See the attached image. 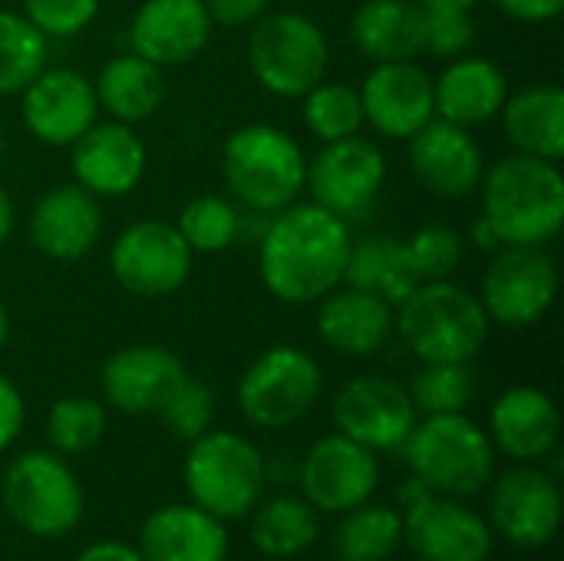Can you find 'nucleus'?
I'll return each mask as SVG.
<instances>
[{
    "mask_svg": "<svg viewBox=\"0 0 564 561\" xmlns=\"http://www.w3.org/2000/svg\"><path fill=\"white\" fill-rule=\"evenodd\" d=\"M492 3L519 23H549L564 10V0H492Z\"/></svg>",
    "mask_w": 564,
    "mask_h": 561,
    "instance_id": "45",
    "label": "nucleus"
},
{
    "mask_svg": "<svg viewBox=\"0 0 564 561\" xmlns=\"http://www.w3.org/2000/svg\"><path fill=\"white\" fill-rule=\"evenodd\" d=\"M403 542L416 561H489L496 536L466 499L430 496L403 513Z\"/></svg>",
    "mask_w": 564,
    "mask_h": 561,
    "instance_id": "21",
    "label": "nucleus"
},
{
    "mask_svg": "<svg viewBox=\"0 0 564 561\" xmlns=\"http://www.w3.org/2000/svg\"><path fill=\"white\" fill-rule=\"evenodd\" d=\"M30 245L50 261L86 258L102 235V205L76 182L53 185L36 198L26 218Z\"/></svg>",
    "mask_w": 564,
    "mask_h": 561,
    "instance_id": "22",
    "label": "nucleus"
},
{
    "mask_svg": "<svg viewBox=\"0 0 564 561\" xmlns=\"http://www.w3.org/2000/svg\"><path fill=\"white\" fill-rule=\"evenodd\" d=\"M23 423H26L23 393L7 374H0V453H7L17 443V436L23 433Z\"/></svg>",
    "mask_w": 564,
    "mask_h": 561,
    "instance_id": "43",
    "label": "nucleus"
},
{
    "mask_svg": "<svg viewBox=\"0 0 564 561\" xmlns=\"http://www.w3.org/2000/svg\"><path fill=\"white\" fill-rule=\"evenodd\" d=\"M482 218L502 245L545 248L564 225V175L558 162L535 155H502L479 182Z\"/></svg>",
    "mask_w": 564,
    "mask_h": 561,
    "instance_id": "2",
    "label": "nucleus"
},
{
    "mask_svg": "<svg viewBox=\"0 0 564 561\" xmlns=\"http://www.w3.org/2000/svg\"><path fill=\"white\" fill-rule=\"evenodd\" d=\"M430 496H436L423 479H416L413 473H410V479H403L400 483V489H397V506H400V513H410V509H416L420 503H426Z\"/></svg>",
    "mask_w": 564,
    "mask_h": 561,
    "instance_id": "47",
    "label": "nucleus"
},
{
    "mask_svg": "<svg viewBox=\"0 0 564 561\" xmlns=\"http://www.w3.org/2000/svg\"><path fill=\"white\" fill-rule=\"evenodd\" d=\"M509 93L512 89L502 66L492 63L489 56H473V53L446 60L443 73L433 79L436 116L466 129L499 119Z\"/></svg>",
    "mask_w": 564,
    "mask_h": 561,
    "instance_id": "27",
    "label": "nucleus"
},
{
    "mask_svg": "<svg viewBox=\"0 0 564 561\" xmlns=\"http://www.w3.org/2000/svg\"><path fill=\"white\" fill-rule=\"evenodd\" d=\"M307 152L271 122H248L221 145V179L228 192L258 215H274L301 198Z\"/></svg>",
    "mask_w": 564,
    "mask_h": 561,
    "instance_id": "4",
    "label": "nucleus"
},
{
    "mask_svg": "<svg viewBox=\"0 0 564 561\" xmlns=\"http://www.w3.org/2000/svg\"><path fill=\"white\" fill-rule=\"evenodd\" d=\"M413 179L443 202H459L479 192L486 159L473 129L433 116L406 139Z\"/></svg>",
    "mask_w": 564,
    "mask_h": 561,
    "instance_id": "17",
    "label": "nucleus"
},
{
    "mask_svg": "<svg viewBox=\"0 0 564 561\" xmlns=\"http://www.w3.org/2000/svg\"><path fill=\"white\" fill-rule=\"evenodd\" d=\"M178 235L192 248V255H218L228 251L241 235V212L235 202L221 195H198L192 198L175 222Z\"/></svg>",
    "mask_w": 564,
    "mask_h": 561,
    "instance_id": "37",
    "label": "nucleus"
},
{
    "mask_svg": "<svg viewBox=\"0 0 564 561\" xmlns=\"http://www.w3.org/2000/svg\"><path fill=\"white\" fill-rule=\"evenodd\" d=\"M406 466L436 496L476 499L496 479V446L466 413H436L416 420L400 446Z\"/></svg>",
    "mask_w": 564,
    "mask_h": 561,
    "instance_id": "5",
    "label": "nucleus"
},
{
    "mask_svg": "<svg viewBox=\"0 0 564 561\" xmlns=\"http://www.w3.org/2000/svg\"><path fill=\"white\" fill-rule=\"evenodd\" d=\"M360 106L364 126L383 139L406 142L436 116L433 76L416 60L373 63L360 83Z\"/></svg>",
    "mask_w": 564,
    "mask_h": 561,
    "instance_id": "18",
    "label": "nucleus"
},
{
    "mask_svg": "<svg viewBox=\"0 0 564 561\" xmlns=\"http://www.w3.org/2000/svg\"><path fill=\"white\" fill-rule=\"evenodd\" d=\"M489 440L496 453L516 463H542L555 453L562 436L558 403L539 387H509L489 410Z\"/></svg>",
    "mask_w": 564,
    "mask_h": 561,
    "instance_id": "24",
    "label": "nucleus"
},
{
    "mask_svg": "<svg viewBox=\"0 0 564 561\" xmlns=\"http://www.w3.org/2000/svg\"><path fill=\"white\" fill-rule=\"evenodd\" d=\"M420 7L433 10V7H449V10H473L479 0H416Z\"/></svg>",
    "mask_w": 564,
    "mask_h": 561,
    "instance_id": "50",
    "label": "nucleus"
},
{
    "mask_svg": "<svg viewBox=\"0 0 564 561\" xmlns=\"http://www.w3.org/2000/svg\"><path fill=\"white\" fill-rule=\"evenodd\" d=\"M330 417L337 433L350 436L354 443L373 453L400 450L420 420L410 390L383 374H360L347 380L334 393Z\"/></svg>",
    "mask_w": 564,
    "mask_h": 561,
    "instance_id": "14",
    "label": "nucleus"
},
{
    "mask_svg": "<svg viewBox=\"0 0 564 561\" xmlns=\"http://www.w3.org/2000/svg\"><path fill=\"white\" fill-rule=\"evenodd\" d=\"M558 298V268L545 248L535 245H502L492 251L479 301L492 324L499 327H532L539 324Z\"/></svg>",
    "mask_w": 564,
    "mask_h": 561,
    "instance_id": "10",
    "label": "nucleus"
},
{
    "mask_svg": "<svg viewBox=\"0 0 564 561\" xmlns=\"http://www.w3.org/2000/svg\"><path fill=\"white\" fill-rule=\"evenodd\" d=\"M215 26H251L271 7V0H202Z\"/></svg>",
    "mask_w": 564,
    "mask_h": 561,
    "instance_id": "44",
    "label": "nucleus"
},
{
    "mask_svg": "<svg viewBox=\"0 0 564 561\" xmlns=\"http://www.w3.org/2000/svg\"><path fill=\"white\" fill-rule=\"evenodd\" d=\"M159 417L169 427V433H175L178 440L192 443V440H198L202 433L212 430V420H215V393H212L208 384L188 377L172 393V400L159 410Z\"/></svg>",
    "mask_w": 564,
    "mask_h": 561,
    "instance_id": "40",
    "label": "nucleus"
},
{
    "mask_svg": "<svg viewBox=\"0 0 564 561\" xmlns=\"http://www.w3.org/2000/svg\"><path fill=\"white\" fill-rule=\"evenodd\" d=\"M185 380L188 370L182 357L162 344H129L109 354L99 374L106 407L126 417L159 413Z\"/></svg>",
    "mask_w": 564,
    "mask_h": 561,
    "instance_id": "19",
    "label": "nucleus"
},
{
    "mask_svg": "<svg viewBox=\"0 0 564 561\" xmlns=\"http://www.w3.org/2000/svg\"><path fill=\"white\" fill-rule=\"evenodd\" d=\"M301 116L304 126L314 139L334 142L357 136L364 129V106H360V89L350 83L337 79H321L314 89L301 96Z\"/></svg>",
    "mask_w": 564,
    "mask_h": 561,
    "instance_id": "35",
    "label": "nucleus"
},
{
    "mask_svg": "<svg viewBox=\"0 0 564 561\" xmlns=\"http://www.w3.org/2000/svg\"><path fill=\"white\" fill-rule=\"evenodd\" d=\"M393 334L420 364H473L489 344L492 321L466 284L420 281L393 308Z\"/></svg>",
    "mask_w": 564,
    "mask_h": 561,
    "instance_id": "3",
    "label": "nucleus"
},
{
    "mask_svg": "<svg viewBox=\"0 0 564 561\" xmlns=\"http://www.w3.org/2000/svg\"><path fill=\"white\" fill-rule=\"evenodd\" d=\"M473 245H476L479 251H489V255L502 248V241H499V235L492 231V225H489V222H486L482 215H479V222L473 225Z\"/></svg>",
    "mask_w": 564,
    "mask_h": 561,
    "instance_id": "48",
    "label": "nucleus"
},
{
    "mask_svg": "<svg viewBox=\"0 0 564 561\" xmlns=\"http://www.w3.org/2000/svg\"><path fill=\"white\" fill-rule=\"evenodd\" d=\"M3 149H7V142H3V129H0V159H3Z\"/></svg>",
    "mask_w": 564,
    "mask_h": 561,
    "instance_id": "52",
    "label": "nucleus"
},
{
    "mask_svg": "<svg viewBox=\"0 0 564 561\" xmlns=\"http://www.w3.org/2000/svg\"><path fill=\"white\" fill-rule=\"evenodd\" d=\"M344 284L370 291L393 308L416 288V278L410 274L403 238L393 235H364L350 241L347 268H344Z\"/></svg>",
    "mask_w": 564,
    "mask_h": 561,
    "instance_id": "32",
    "label": "nucleus"
},
{
    "mask_svg": "<svg viewBox=\"0 0 564 561\" xmlns=\"http://www.w3.org/2000/svg\"><path fill=\"white\" fill-rule=\"evenodd\" d=\"M145 142L129 122H93L73 145H69V169L73 182L93 192L96 198H122L139 188L145 175Z\"/></svg>",
    "mask_w": 564,
    "mask_h": 561,
    "instance_id": "20",
    "label": "nucleus"
},
{
    "mask_svg": "<svg viewBox=\"0 0 564 561\" xmlns=\"http://www.w3.org/2000/svg\"><path fill=\"white\" fill-rule=\"evenodd\" d=\"M327 66L330 46L311 17L297 10H274L251 23L248 69L264 93L278 99H301L327 79Z\"/></svg>",
    "mask_w": 564,
    "mask_h": 561,
    "instance_id": "8",
    "label": "nucleus"
},
{
    "mask_svg": "<svg viewBox=\"0 0 564 561\" xmlns=\"http://www.w3.org/2000/svg\"><path fill=\"white\" fill-rule=\"evenodd\" d=\"M350 40L370 63L423 53V7L416 0H364L350 17Z\"/></svg>",
    "mask_w": 564,
    "mask_h": 561,
    "instance_id": "29",
    "label": "nucleus"
},
{
    "mask_svg": "<svg viewBox=\"0 0 564 561\" xmlns=\"http://www.w3.org/2000/svg\"><path fill=\"white\" fill-rule=\"evenodd\" d=\"M102 0H23V17L46 36V40H66L83 33Z\"/></svg>",
    "mask_w": 564,
    "mask_h": 561,
    "instance_id": "42",
    "label": "nucleus"
},
{
    "mask_svg": "<svg viewBox=\"0 0 564 561\" xmlns=\"http://www.w3.org/2000/svg\"><path fill=\"white\" fill-rule=\"evenodd\" d=\"M20 119L36 142L69 149L99 119L93 79L69 66H43L20 93Z\"/></svg>",
    "mask_w": 564,
    "mask_h": 561,
    "instance_id": "16",
    "label": "nucleus"
},
{
    "mask_svg": "<svg viewBox=\"0 0 564 561\" xmlns=\"http://www.w3.org/2000/svg\"><path fill=\"white\" fill-rule=\"evenodd\" d=\"M502 129L512 152L562 162L564 159V93L555 83H532L502 103Z\"/></svg>",
    "mask_w": 564,
    "mask_h": 561,
    "instance_id": "28",
    "label": "nucleus"
},
{
    "mask_svg": "<svg viewBox=\"0 0 564 561\" xmlns=\"http://www.w3.org/2000/svg\"><path fill=\"white\" fill-rule=\"evenodd\" d=\"M403 546V513L364 503L340 516L334 529V555L340 561H387Z\"/></svg>",
    "mask_w": 564,
    "mask_h": 561,
    "instance_id": "33",
    "label": "nucleus"
},
{
    "mask_svg": "<svg viewBox=\"0 0 564 561\" xmlns=\"http://www.w3.org/2000/svg\"><path fill=\"white\" fill-rule=\"evenodd\" d=\"M406 390L420 417L466 413L476 397V377L469 364H423Z\"/></svg>",
    "mask_w": 564,
    "mask_h": 561,
    "instance_id": "38",
    "label": "nucleus"
},
{
    "mask_svg": "<svg viewBox=\"0 0 564 561\" xmlns=\"http://www.w3.org/2000/svg\"><path fill=\"white\" fill-rule=\"evenodd\" d=\"M50 40L13 10H0V99L20 96L46 66Z\"/></svg>",
    "mask_w": 564,
    "mask_h": 561,
    "instance_id": "34",
    "label": "nucleus"
},
{
    "mask_svg": "<svg viewBox=\"0 0 564 561\" xmlns=\"http://www.w3.org/2000/svg\"><path fill=\"white\" fill-rule=\"evenodd\" d=\"M476 40L473 10H449V7H423V53L436 60H456L469 53Z\"/></svg>",
    "mask_w": 564,
    "mask_h": 561,
    "instance_id": "41",
    "label": "nucleus"
},
{
    "mask_svg": "<svg viewBox=\"0 0 564 561\" xmlns=\"http://www.w3.org/2000/svg\"><path fill=\"white\" fill-rule=\"evenodd\" d=\"M76 561H145L142 552L129 542H116V539H102V542H93L89 549H83Z\"/></svg>",
    "mask_w": 564,
    "mask_h": 561,
    "instance_id": "46",
    "label": "nucleus"
},
{
    "mask_svg": "<svg viewBox=\"0 0 564 561\" xmlns=\"http://www.w3.org/2000/svg\"><path fill=\"white\" fill-rule=\"evenodd\" d=\"M489 529L522 552L552 546L562 529V489L552 473L519 463L489 483Z\"/></svg>",
    "mask_w": 564,
    "mask_h": 561,
    "instance_id": "13",
    "label": "nucleus"
},
{
    "mask_svg": "<svg viewBox=\"0 0 564 561\" xmlns=\"http://www.w3.org/2000/svg\"><path fill=\"white\" fill-rule=\"evenodd\" d=\"M321 393V364L294 344H274L258 354L235 387L241 417L258 430H288L301 423L317 407Z\"/></svg>",
    "mask_w": 564,
    "mask_h": 561,
    "instance_id": "9",
    "label": "nucleus"
},
{
    "mask_svg": "<svg viewBox=\"0 0 564 561\" xmlns=\"http://www.w3.org/2000/svg\"><path fill=\"white\" fill-rule=\"evenodd\" d=\"M13 225H17L13 198H10V192L0 185V248L7 245V238H10V231H13Z\"/></svg>",
    "mask_w": 564,
    "mask_h": 561,
    "instance_id": "49",
    "label": "nucleus"
},
{
    "mask_svg": "<svg viewBox=\"0 0 564 561\" xmlns=\"http://www.w3.org/2000/svg\"><path fill=\"white\" fill-rule=\"evenodd\" d=\"M314 331L340 357H373L393 337V304L370 291L337 284L317 301Z\"/></svg>",
    "mask_w": 564,
    "mask_h": 561,
    "instance_id": "25",
    "label": "nucleus"
},
{
    "mask_svg": "<svg viewBox=\"0 0 564 561\" xmlns=\"http://www.w3.org/2000/svg\"><path fill=\"white\" fill-rule=\"evenodd\" d=\"M350 241V222L317 202H291L271 215L258 245L264 291L291 308L317 304L327 291L344 284Z\"/></svg>",
    "mask_w": 564,
    "mask_h": 561,
    "instance_id": "1",
    "label": "nucleus"
},
{
    "mask_svg": "<svg viewBox=\"0 0 564 561\" xmlns=\"http://www.w3.org/2000/svg\"><path fill=\"white\" fill-rule=\"evenodd\" d=\"M387 182V155L367 136H347L334 142H321V149L307 159L304 188L311 202L327 212L354 222L370 212L380 188Z\"/></svg>",
    "mask_w": 564,
    "mask_h": 561,
    "instance_id": "12",
    "label": "nucleus"
},
{
    "mask_svg": "<svg viewBox=\"0 0 564 561\" xmlns=\"http://www.w3.org/2000/svg\"><path fill=\"white\" fill-rule=\"evenodd\" d=\"M188 503L215 519L245 522L268 493V463L261 450L235 430H208L188 443L182 463Z\"/></svg>",
    "mask_w": 564,
    "mask_h": 561,
    "instance_id": "6",
    "label": "nucleus"
},
{
    "mask_svg": "<svg viewBox=\"0 0 564 561\" xmlns=\"http://www.w3.org/2000/svg\"><path fill=\"white\" fill-rule=\"evenodd\" d=\"M0 506L26 536L63 539L83 522L86 493L66 456L53 450H26L3 470Z\"/></svg>",
    "mask_w": 564,
    "mask_h": 561,
    "instance_id": "7",
    "label": "nucleus"
},
{
    "mask_svg": "<svg viewBox=\"0 0 564 561\" xmlns=\"http://www.w3.org/2000/svg\"><path fill=\"white\" fill-rule=\"evenodd\" d=\"M145 561H228V526L195 503H169L149 513L139 529Z\"/></svg>",
    "mask_w": 564,
    "mask_h": 561,
    "instance_id": "26",
    "label": "nucleus"
},
{
    "mask_svg": "<svg viewBox=\"0 0 564 561\" xmlns=\"http://www.w3.org/2000/svg\"><path fill=\"white\" fill-rule=\"evenodd\" d=\"M380 486V460L373 450L344 433L321 436L301 463L304 499L317 513L344 516L373 499Z\"/></svg>",
    "mask_w": 564,
    "mask_h": 561,
    "instance_id": "15",
    "label": "nucleus"
},
{
    "mask_svg": "<svg viewBox=\"0 0 564 561\" xmlns=\"http://www.w3.org/2000/svg\"><path fill=\"white\" fill-rule=\"evenodd\" d=\"M7 341H10V311H7V304L0 301V354H3V347H7Z\"/></svg>",
    "mask_w": 564,
    "mask_h": 561,
    "instance_id": "51",
    "label": "nucleus"
},
{
    "mask_svg": "<svg viewBox=\"0 0 564 561\" xmlns=\"http://www.w3.org/2000/svg\"><path fill=\"white\" fill-rule=\"evenodd\" d=\"M248 532L264 559H297L317 542L321 519L301 496H271L251 509Z\"/></svg>",
    "mask_w": 564,
    "mask_h": 561,
    "instance_id": "31",
    "label": "nucleus"
},
{
    "mask_svg": "<svg viewBox=\"0 0 564 561\" xmlns=\"http://www.w3.org/2000/svg\"><path fill=\"white\" fill-rule=\"evenodd\" d=\"M212 17L202 0H142L129 23L132 53L155 66L192 63L212 40Z\"/></svg>",
    "mask_w": 564,
    "mask_h": 561,
    "instance_id": "23",
    "label": "nucleus"
},
{
    "mask_svg": "<svg viewBox=\"0 0 564 561\" xmlns=\"http://www.w3.org/2000/svg\"><path fill=\"white\" fill-rule=\"evenodd\" d=\"M195 255L178 235L175 225L162 218H142L126 225L112 248H109V268L122 291L159 301L185 288L192 278Z\"/></svg>",
    "mask_w": 564,
    "mask_h": 561,
    "instance_id": "11",
    "label": "nucleus"
},
{
    "mask_svg": "<svg viewBox=\"0 0 564 561\" xmlns=\"http://www.w3.org/2000/svg\"><path fill=\"white\" fill-rule=\"evenodd\" d=\"M410 274L420 281L453 278L459 261L466 258V238L449 225H423L410 238H403Z\"/></svg>",
    "mask_w": 564,
    "mask_h": 561,
    "instance_id": "39",
    "label": "nucleus"
},
{
    "mask_svg": "<svg viewBox=\"0 0 564 561\" xmlns=\"http://www.w3.org/2000/svg\"><path fill=\"white\" fill-rule=\"evenodd\" d=\"M99 112H109L116 122H145L165 103V76L162 66L149 63L139 53H116L102 63L99 76L93 79Z\"/></svg>",
    "mask_w": 564,
    "mask_h": 561,
    "instance_id": "30",
    "label": "nucleus"
},
{
    "mask_svg": "<svg viewBox=\"0 0 564 561\" xmlns=\"http://www.w3.org/2000/svg\"><path fill=\"white\" fill-rule=\"evenodd\" d=\"M106 427H109L106 403L83 393L59 397L46 413V443L59 456H79L99 446Z\"/></svg>",
    "mask_w": 564,
    "mask_h": 561,
    "instance_id": "36",
    "label": "nucleus"
}]
</instances>
